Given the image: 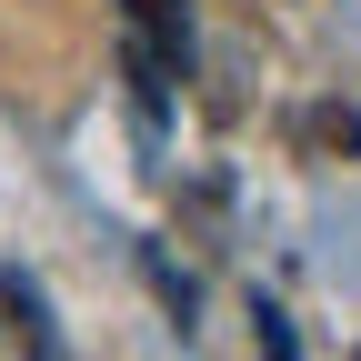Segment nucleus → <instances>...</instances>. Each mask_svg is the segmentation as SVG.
<instances>
[{
	"label": "nucleus",
	"instance_id": "nucleus-1",
	"mask_svg": "<svg viewBox=\"0 0 361 361\" xmlns=\"http://www.w3.org/2000/svg\"><path fill=\"white\" fill-rule=\"evenodd\" d=\"M130 30H141V71H171L180 61V11H171V0H130Z\"/></svg>",
	"mask_w": 361,
	"mask_h": 361
}]
</instances>
